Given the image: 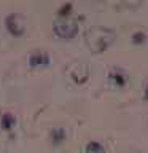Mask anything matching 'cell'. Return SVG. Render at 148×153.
I'll return each instance as SVG.
<instances>
[{
    "label": "cell",
    "instance_id": "obj_1",
    "mask_svg": "<svg viewBox=\"0 0 148 153\" xmlns=\"http://www.w3.org/2000/svg\"><path fill=\"white\" fill-rule=\"evenodd\" d=\"M19 19H21V14H10L7 18V29L14 37H21L26 32V21L19 24Z\"/></svg>",
    "mask_w": 148,
    "mask_h": 153
}]
</instances>
